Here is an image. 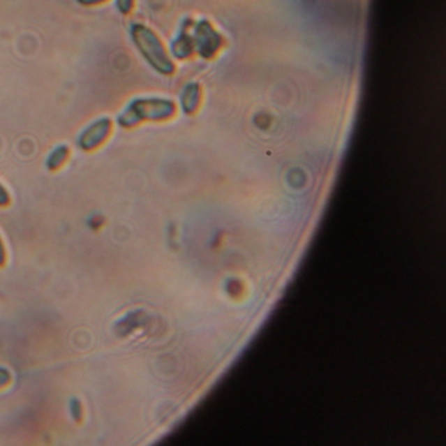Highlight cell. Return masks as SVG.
<instances>
[{"label":"cell","mask_w":446,"mask_h":446,"mask_svg":"<svg viewBox=\"0 0 446 446\" xmlns=\"http://www.w3.org/2000/svg\"><path fill=\"white\" fill-rule=\"evenodd\" d=\"M177 113V105L164 97H136L117 115L115 124L121 128H134L144 122H164Z\"/></svg>","instance_id":"6da1fadb"},{"label":"cell","mask_w":446,"mask_h":446,"mask_svg":"<svg viewBox=\"0 0 446 446\" xmlns=\"http://www.w3.org/2000/svg\"><path fill=\"white\" fill-rule=\"evenodd\" d=\"M130 37L136 50L156 73L163 76H172L176 73V64L166 50L164 42L152 28L136 22L130 28Z\"/></svg>","instance_id":"7a4b0ae2"},{"label":"cell","mask_w":446,"mask_h":446,"mask_svg":"<svg viewBox=\"0 0 446 446\" xmlns=\"http://www.w3.org/2000/svg\"><path fill=\"white\" fill-rule=\"evenodd\" d=\"M191 38L194 45V52L205 59L214 58L224 45L223 36L216 31L211 21L199 20L191 25Z\"/></svg>","instance_id":"3957f363"},{"label":"cell","mask_w":446,"mask_h":446,"mask_svg":"<svg viewBox=\"0 0 446 446\" xmlns=\"http://www.w3.org/2000/svg\"><path fill=\"white\" fill-rule=\"evenodd\" d=\"M114 128V122L109 117H100L85 126L77 136V146L84 152H94L104 146Z\"/></svg>","instance_id":"277c9868"},{"label":"cell","mask_w":446,"mask_h":446,"mask_svg":"<svg viewBox=\"0 0 446 446\" xmlns=\"http://www.w3.org/2000/svg\"><path fill=\"white\" fill-rule=\"evenodd\" d=\"M191 24H193L191 21H187L186 24L184 25L182 31L178 34L176 40L172 42V46H170L172 55L179 61L187 59L188 57H191L194 54V45H193V38H191V33H190Z\"/></svg>","instance_id":"5b68a950"},{"label":"cell","mask_w":446,"mask_h":446,"mask_svg":"<svg viewBox=\"0 0 446 446\" xmlns=\"http://www.w3.org/2000/svg\"><path fill=\"white\" fill-rule=\"evenodd\" d=\"M200 87L198 83L187 84L181 94V107L184 113L194 114L200 104Z\"/></svg>","instance_id":"8992f818"},{"label":"cell","mask_w":446,"mask_h":446,"mask_svg":"<svg viewBox=\"0 0 446 446\" xmlns=\"http://www.w3.org/2000/svg\"><path fill=\"white\" fill-rule=\"evenodd\" d=\"M70 147L67 144H59V146L54 147L50 154L46 157V163L45 165L47 168V170L50 172H57L62 168L70 158Z\"/></svg>","instance_id":"52a82bcc"},{"label":"cell","mask_w":446,"mask_h":446,"mask_svg":"<svg viewBox=\"0 0 446 446\" xmlns=\"http://www.w3.org/2000/svg\"><path fill=\"white\" fill-rule=\"evenodd\" d=\"M114 4L117 10L124 16L130 15L135 8V0H114Z\"/></svg>","instance_id":"ba28073f"},{"label":"cell","mask_w":446,"mask_h":446,"mask_svg":"<svg viewBox=\"0 0 446 446\" xmlns=\"http://www.w3.org/2000/svg\"><path fill=\"white\" fill-rule=\"evenodd\" d=\"M70 410H71V415H73V419L82 420L84 412L83 406H82V403H80L77 399H73V401H71Z\"/></svg>","instance_id":"9c48e42d"},{"label":"cell","mask_w":446,"mask_h":446,"mask_svg":"<svg viewBox=\"0 0 446 446\" xmlns=\"http://www.w3.org/2000/svg\"><path fill=\"white\" fill-rule=\"evenodd\" d=\"M10 205V194L7 190V187L4 186L0 182V208L8 207Z\"/></svg>","instance_id":"30bf717a"},{"label":"cell","mask_w":446,"mask_h":446,"mask_svg":"<svg viewBox=\"0 0 446 446\" xmlns=\"http://www.w3.org/2000/svg\"><path fill=\"white\" fill-rule=\"evenodd\" d=\"M12 382V374L8 369L0 366V390L6 389Z\"/></svg>","instance_id":"8fae6325"},{"label":"cell","mask_w":446,"mask_h":446,"mask_svg":"<svg viewBox=\"0 0 446 446\" xmlns=\"http://www.w3.org/2000/svg\"><path fill=\"white\" fill-rule=\"evenodd\" d=\"M75 1L83 7H94V6L104 4L105 1H107V0H75Z\"/></svg>","instance_id":"7c38bea8"},{"label":"cell","mask_w":446,"mask_h":446,"mask_svg":"<svg viewBox=\"0 0 446 446\" xmlns=\"http://www.w3.org/2000/svg\"><path fill=\"white\" fill-rule=\"evenodd\" d=\"M6 262H7V250H6L4 242L0 236V267H3L6 265Z\"/></svg>","instance_id":"4fadbf2b"},{"label":"cell","mask_w":446,"mask_h":446,"mask_svg":"<svg viewBox=\"0 0 446 446\" xmlns=\"http://www.w3.org/2000/svg\"><path fill=\"white\" fill-rule=\"evenodd\" d=\"M0 146H1V143H0Z\"/></svg>","instance_id":"5bb4252c"}]
</instances>
